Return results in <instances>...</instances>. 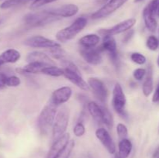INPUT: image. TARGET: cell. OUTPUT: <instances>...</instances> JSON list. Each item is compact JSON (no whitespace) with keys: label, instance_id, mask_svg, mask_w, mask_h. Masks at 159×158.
Segmentation results:
<instances>
[{"label":"cell","instance_id":"1","mask_svg":"<svg viewBox=\"0 0 159 158\" xmlns=\"http://www.w3.org/2000/svg\"><path fill=\"white\" fill-rule=\"evenodd\" d=\"M57 107L50 100L48 103L43 108L38 116L37 125L40 133L47 135L52 129L56 116H57Z\"/></svg>","mask_w":159,"mask_h":158},{"label":"cell","instance_id":"2","mask_svg":"<svg viewBox=\"0 0 159 158\" xmlns=\"http://www.w3.org/2000/svg\"><path fill=\"white\" fill-rule=\"evenodd\" d=\"M87 25V19L84 16L76 19L70 26L61 29L56 33V39L57 41L65 42L74 39L79 33L82 32Z\"/></svg>","mask_w":159,"mask_h":158},{"label":"cell","instance_id":"3","mask_svg":"<svg viewBox=\"0 0 159 158\" xmlns=\"http://www.w3.org/2000/svg\"><path fill=\"white\" fill-rule=\"evenodd\" d=\"M58 20L59 18L51 15L48 10L34 12V13H29L25 15L23 18L25 25L29 27L44 26V25L49 24V23L55 22Z\"/></svg>","mask_w":159,"mask_h":158},{"label":"cell","instance_id":"4","mask_svg":"<svg viewBox=\"0 0 159 158\" xmlns=\"http://www.w3.org/2000/svg\"><path fill=\"white\" fill-rule=\"evenodd\" d=\"M69 122V114L67 108H63L57 113L54 125L52 127L53 140L55 141L57 139L66 133L67 128Z\"/></svg>","mask_w":159,"mask_h":158},{"label":"cell","instance_id":"5","mask_svg":"<svg viewBox=\"0 0 159 158\" xmlns=\"http://www.w3.org/2000/svg\"><path fill=\"white\" fill-rule=\"evenodd\" d=\"M126 104L127 99L122 86L120 84L116 83L113 87L112 94V106L114 111L122 117H127V116L126 112Z\"/></svg>","mask_w":159,"mask_h":158},{"label":"cell","instance_id":"6","mask_svg":"<svg viewBox=\"0 0 159 158\" xmlns=\"http://www.w3.org/2000/svg\"><path fill=\"white\" fill-rule=\"evenodd\" d=\"M98 48L101 52H106L108 54L110 60L115 66H119L120 60L119 55H118L117 45L113 36H103L102 44Z\"/></svg>","mask_w":159,"mask_h":158},{"label":"cell","instance_id":"7","mask_svg":"<svg viewBox=\"0 0 159 158\" xmlns=\"http://www.w3.org/2000/svg\"><path fill=\"white\" fill-rule=\"evenodd\" d=\"M158 2L157 0H152L146 6L143 10V19H144V25L146 28L150 32H155L157 29V21L155 19L156 15V10L158 7Z\"/></svg>","mask_w":159,"mask_h":158},{"label":"cell","instance_id":"8","mask_svg":"<svg viewBox=\"0 0 159 158\" xmlns=\"http://www.w3.org/2000/svg\"><path fill=\"white\" fill-rule=\"evenodd\" d=\"M127 2V0H109L100 9L92 14V19L99 20L109 16L124 6Z\"/></svg>","mask_w":159,"mask_h":158},{"label":"cell","instance_id":"9","mask_svg":"<svg viewBox=\"0 0 159 158\" xmlns=\"http://www.w3.org/2000/svg\"><path fill=\"white\" fill-rule=\"evenodd\" d=\"M23 44L33 48H45L51 49L54 47H60L61 44L55 40H51L43 36H33L26 39L23 41Z\"/></svg>","mask_w":159,"mask_h":158},{"label":"cell","instance_id":"10","mask_svg":"<svg viewBox=\"0 0 159 158\" xmlns=\"http://www.w3.org/2000/svg\"><path fill=\"white\" fill-rule=\"evenodd\" d=\"M88 85L96 99L102 103H104L108 98V90L102 81L97 77H90L88 80Z\"/></svg>","mask_w":159,"mask_h":158},{"label":"cell","instance_id":"11","mask_svg":"<svg viewBox=\"0 0 159 158\" xmlns=\"http://www.w3.org/2000/svg\"><path fill=\"white\" fill-rule=\"evenodd\" d=\"M136 24V19L134 18H130L128 20H126L124 21L120 22V23H117L116 25L113 26V27L110 28V29H102L99 31V33L101 36H114L117 35V34L122 33H125L126 31L129 30V29H132L134 26Z\"/></svg>","mask_w":159,"mask_h":158},{"label":"cell","instance_id":"12","mask_svg":"<svg viewBox=\"0 0 159 158\" xmlns=\"http://www.w3.org/2000/svg\"><path fill=\"white\" fill-rule=\"evenodd\" d=\"M80 55L85 62L91 65H99L102 63V58L101 51L99 48H83L81 47Z\"/></svg>","mask_w":159,"mask_h":158},{"label":"cell","instance_id":"13","mask_svg":"<svg viewBox=\"0 0 159 158\" xmlns=\"http://www.w3.org/2000/svg\"><path fill=\"white\" fill-rule=\"evenodd\" d=\"M71 95H72L71 88L68 86H63L53 91L50 100L56 106H58L62 104L66 103L71 99Z\"/></svg>","mask_w":159,"mask_h":158},{"label":"cell","instance_id":"14","mask_svg":"<svg viewBox=\"0 0 159 158\" xmlns=\"http://www.w3.org/2000/svg\"><path fill=\"white\" fill-rule=\"evenodd\" d=\"M96 136L110 154L116 153V145H115L110 134L106 129H97L96 130Z\"/></svg>","mask_w":159,"mask_h":158},{"label":"cell","instance_id":"15","mask_svg":"<svg viewBox=\"0 0 159 158\" xmlns=\"http://www.w3.org/2000/svg\"><path fill=\"white\" fill-rule=\"evenodd\" d=\"M50 13L57 18H69L74 16L79 12V7L75 4H67L58 8L50 9Z\"/></svg>","mask_w":159,"mask_h":158},{"label":"cell","instance_id":"16","mask_svg":"<svg viewBox=\"0 0 159 158\" xmlns=\"http://www.w3.org/2000/svg\"><path fill=\"white\" fill-rule=\"evenodd\" d=\"M63 70L64 77L66 79H68L71 83L74 84L75 86H77L78 88L83 90V91H89L90 89L89 86L88 85V82H86L84 80L81 74H78V73L75 72V71H70L68 69H65V68H63Z\"/></svg>","mask_w":159,"mask_h":158},{"label":"cell","instance_id":"17","mask_svg":"<svg viewBox=\"0 0 159 158\" xmlns=\"http://www.w3.org/2000/svg\"><path fill=\"white\" fill-rule=\"evenodd\" d=\"M71 140L70 139V134L69 133H65L62 136H61L57 140L54 141L52 147H51V150L48 152V154L46 158H54L59 153L61 150L68 144V143Z\"/></svg>","mask_w":159,"mask_h":158},{"label":"cell","instance_id":"18","mask_svg":"<svg viewBox=\"0 0 159 158\" xmlns=\"http://www.w3.org/2000/svg\"><path fill=\"white\" fill-rule=\"evenodd\" d=\"M26 61L30 62H41L50 65H54V61L49 55L40 51H33L28 54L26 57Z\"/></svg>","mask_w":159,"mask_h":158},{"label":"cell","instance_id":"19","mask_svg":"<svg viewBox=\"0 0 159 158\" xmlns=\"http://www.w3.org/2000/svg\"><path fill=\"white\" fill-rule=\"evenodd\" d=\"M87 109L90 116L96 122H97L98 123H102V117H103L102 106L98 105L96 102H89L87 103Z\"/></svg>","mask_w":159,"mask_h":158},{"label":"cell","instance_id":"20","mask_svg":"<svg viewBox=\"0 0 159 158\" xmlns=\"http://www.w3.org/2000/svg\"><path fill=\"white\" fill-rule=\"evenodd\" d=\"M21 57V54L16 49H8L2 52L0 55V61L5 64H13L18 61Z\"/></svg>","mask_w":159,"mask_h":158},{"label":"cell","instance_id":"21","mask_svg":"<svg viewBox=\"0 0 159 158\" xmlns=\"http://www.w3.org/2000/svg\"><path fill=\"white\" fill-rule=\"evenodd\" d=\"M50 66V64L41 62H30L27 64L25 65L22 69H17V71L21 73H26V74H38L41 73L43 69L47 67Z\"/></svg>","mask_w":159,"mask_h":158},{"label":"cell","instance_id":"22","mask_svg":"<svg viewBox=\"0 0 159 158\" xmlns=\"http://www.w3.org/2000/svg\"><path fill=\"white\" fill-rule=\"evenodd\" d=\"M100 42V37L96 33H89L83 36L79 40V44L83 48H95Z\"/></svg>","mask_w":159,"mask_h":158},{"label":"cell","instance_id":"23","mask_svg":"<svg viewBox=\"0 0 159 158\" xmlns=\"http://www.w3.org/2000/svg\"><path fill=\"white\" fill-rule=\"evenodd\" d=\"M153 69L152 66H149L142 85V91L144 96L148 97L153 91Z\"/></svg>","mask_w":159,"mask_h":158},{"label":"cell","instance_id":"24","mask_svg":"<svg viewBox=\"0 0 159 158\" xmlns=\"http://www.w3.org/2000/svg\"><path fill=\"white\" fill-rule=\"evenodd\" d=\"M118 149H119L118 153L120 154V156L122 158H127L133 149L131 141L129 140L128 139H121L118 145Z\"/></svg>","mask_w":159,"mask_h":158},{"label":"cell","instance_id":"25","mask_svg":"<svg viewBox=\"0 0 159 158\" xmlns=\"http://www.w3.org/2000/svg\"><path fill=\"white\" fill-rule=\"evenodd\" d=\"M41 74L51 76V77H61V76H63L64 70L63 68H58L55 65H50V66L43 69V71H41Z\"/></svg>","mask_w":159,"mask_h":158},{"label":"cell","instance_id":"26","mask_svg":"<svg viewBox=\"0 0 159 158\" xmlns=\"http://www.w3.org/2000/svg\"><path fill=\"white\" fill-rule=\"evenodd\" d=\"M34 0H6L0 5V9H7L10 8L16 7V6H22V5L26 4Z\"/></svg>","mask_w":159,"mask_h":158},{"label":"cell","instance_id":"27","mask_svg":"<svg viewBox=\"0 0 159 158\" xmlns=\"http://www.w3.org/2000/svg\"><path fill=\"white\" fill-rule=\"evenodd\" d=\"M75 141L71 139L54 158H69L70 155L71 154V152L75 147Z\"/></svg>","mask_w":159,"mask_h":158},{"label":"cell","instance_id":"28","mask_svg":"<svg viewBox=\"0 0 159 158\" xmlns=\"http://www.w3.org/2000/svg\"><path fill=\"white\" fill-rule=\"evenodd\" d=\"M102 109H103L102 123H103L109 129H112L113 127V124H114V120H113V116H112L111 112H110V110L107 108L102 106Z\"/></svg>","mask_w":159,"mask_h":158},{"label":"cell","instance_id":"29","mask_svg":"<svg viewBox=\"0 0 159 158\" xmlns=\"http://www.w3.org/2000/svg\"><path fill=\"white\" fill-rule=\"evenodd\" d=\"M49 53L51 57L58 60H62L66 58V52L61 47H54L49 49Z\"/></svg>","mask_w":159,"mask_h":158},{"label":"cell","instance_id":"30","mask_svg":"<svg viewBox=\"0 0 159 158\" xmlns=\"http://www.w3.org/2000/svg\"><path fill=\"white\" fill-rule=\"evenodd\" d=\"M130 60L132 62L138 65H143L146 63L147 61V58L144 54H141L139 52H134L130 54Z\"/></svg>","mask_w":159,"mask_h":158},{"label":"cell","instance_id":"31","mask_svg":"<svg viewBox=\"0 0 159 158\" xmlns=\"http://www.w3.org/2000/svg\"><path fill=\"white\" fill-rule=\"evenodd\" d=\"M146 46H147L148 49H149L152 51L157 50V49L159 46V40H158L155 36L152 35L147 39L146 41Z\"/></svg>","mask_w":159,"mask_h":158},{"label":"cell","instance_id":"32","mask_svg":"<svg viewBox=\"0 0 159 158\" xmlns=\"http://www.w3.org/2000/svg\"><path fill=\"white\" fill-rule=\"evenodd\" d=\"M116 133L120 139H127L128 136V129L127 127L123 123H118L116 125Z\"/></svg>","mask_w":159,"mask_h":158},{"label":"cell","instance_id":"33","mask_svg":"<svg viewBox=\"0 0 159 158\" xmlns=\"http://www.w3.org/2000/svg\"><path fill=\"white\" fill-rule=\"evenodd\" d=\"M73 133H74L75 136H77V137H81L83 135H85V127L84 124L82 122H77L76 125H75L74 129H73Z\"/></svg>","mask_w":159,"mask_h":158},{"label":"cell","instance_id":"34","mask_svg":"<svg viewBox=\"0 0 159 158\" xmlns=\"http://www.w3.org/2000/svg\"><path fill=\"white\" fill-rule=\"evenodd\" d=\"M57 1V0H34L30 5L31 9H37L44 5L49 4V3L54 2Z\"/></svg>","mask_w":159,"mask_h":158},{"label":"cell","instance_id":"35","mask_svg":"<svg viewBox=\"0 0 159 158\" xmlns=\"http://www.w3.org/2000/svg\"><path fill=\"white\" fill-rule=\"evenodd\" d=\"M146 74H147V70L144 68H139L134 71L133 77L136 81H141L145 77Z\"/></svg>","mask_w":159,"mask_h":158},{"label":"cell","instance_id":"36","mask_svg":"<svg viewBox=\"0 0 159 158\" xmlns=\"http://www.w3.org/2000/svg\"><path fill=\"white\" fill-rule=\"evenodd\" d=\"M21 84V81H20V77L17 76L12 75L10 77H7V80H6V85L9 87H17Z\"/></svg>","mask_w":159,"mask_h":158},{"label":"cell","instance_id":"37","mask_svg":"<svg viewBox=\"0 0 159 158\" xmlns=\"http://www.w3.org/2000/svg\"><path fill=\"white\" fill-rule=\"evenodd\" d=\"M134 34V29H130L129 30L126 31L124 33V36H123V42L124 43H127V42L130 41L132 37H133Z\"/></svg>","mask_w":159,"mask_h":158},{"label":"cell","instance_id":"38","mask_svg":"<svg viewBox=\"0 0 159 158\" xmlns=\"http://www.w3.org/2000/svg\"><path fill=\"white\" fill-rule=\"evenodd\" d=\"M152 102L154 103H159V82L156 88H155V92H154L153 97H152Z\"/></svg>","mask_w":159,"mask_h":158},{"label":"cell","instance_id":"39","mask_svg":"<svg viewBox=\"0 0 159 158\" xmlns=\"http://www.w3.org/2000/svg\"><path fill=\"white\" fill-rule=\"evenodd\" d=\"M6 80L7 77L3 73H0V88L6 85Z\"/></svg>","mask_w":159,"mask_h":158},{"label":"cell","instance_id":"40","mask_svg":"<svg viewBox=\"0 0 159 158\" xmlns=\"http://www.w3.org/2000/svg\"><path fill=\"white\" fill-rule=\"evenodd\" d=\"M158 156H159V146L157 147L156 150H155V152L153 153V158H156Z\"/></svg>","mask_w":159,"mask_h":158},{"label":"cell","instance_id":"41","mask_svg":"<svg viewBox=\"0 0 159 158\" xmlns=\"http://www.w3.org/2000/svg\"><path fill=\"white\" fill-rule=\"evenodd\" d=\"M156 15L158 17H159V3L158 5V7H157V10H156Z\"/></svg>","mask_w":159,"mask_h":158},{"label":"cell","instance_id":"42","mask_svg":"<svg viewBox=\"0 0 159 158\" xmlns=\"http://www.w3.org/2000/svg\"><path fill=\"white\" fill-rule=\"evenodd\" d=\"M114 158H122V157H121V156H120L119 153H115V156H114Z\"/></svg>","mask_w":159,"mask_h":158},{"label":"cell","instance_id":"43","mask_svg":"<svg viewBox=\"0 0 159 158\" xmlns=\"http://www.w3.org/2000/svg\"><path fill=\"white\" fill-rule=\"evenodd\" d=\"M143 0H134V2H142Z\"/></svg>","mask_w":159,"mask_h":158},{"label":"cell","instance_id":"44","mask_svg":"<svg viewBox=\"0 0 159 158\" xmlns=\"http://www.w3.org/2000/svg\"><path fill=\"white\" fill-rule=\"evenodd\" d=\"M157 64H158V66L159 67V56H158V59H157Z\"/></svg>","mask_w":159,"mask_h":158},{"label":"cell","instance_id":"45","mask_svg":"<svg viewBox=\"0 0 159 158\" xmlns=\"http://www.w3.org/2000/svg\"><path fill=\"white\" fill-rule=\"evenodd\" d=\"M2 65V63H1V61H0V67H1Z\"/></svg>","mask_w":159,"mask_h":158},{"label":"cell","instance_id":"46","mask_svg":"<svg viewBox=\"0 0 159 158\" xmlns=\"http://www.w3.org/2000/svg\"><path fill=\"white\" fill-rule=\"evenodd\" d=\"M102 1H109V0H102Z\"/></svg>","mask_w":159,"mask_h":158},{"label":"cell","instance_id":"47","mask_svg":"<svg viewBox=\"0 0 159 158\" xmlns=\"http://www.w3.org/2000/svg\"><path fill=\"white\" fill-rule=\"evenodd\" d=\"M1 22H2V21H1V20H0V23H1Z\"/></svg>","mask_w":159,"mask_h":158},{"label":"cell","instance_id":"48","mask_svg":"<svg viewBox=\"0 0 159 158\" xmlns=\"http://www.w3.org/2000/svg\"><path fill=\"white\" fill-rule=\"evenodd\" d=\"M158 32H159V28H158Z\"/></svg>","mask_w":159,"mask_h":158},{"label":"cell","instance_id":"49","mask_svg":"<svg viewBox=\"0 0 159 158\" xmlns=\"http://www.w3.org/2000/svg\"><path fill=\"white\" fill-rule=\"evenodd\" d=\"M158 2H159V0H158Z\"/></svg>","mask_w":159,"mask_h":158}]
</instances>
